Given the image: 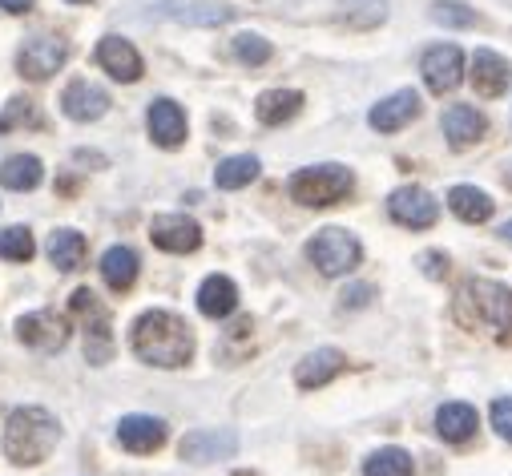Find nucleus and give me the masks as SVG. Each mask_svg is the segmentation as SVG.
Wrapping results in <instances>:
<instances>
[{"label": "nucleus", "mask_w": 512, "mask_h": 476, "mask_svg": "<svg viewBox=\"0 0 512 476\" xmlns=\"http://www.w3.org/2000/svg\"><path fill=\"white\" fill-rule=\"evenodd\" d=\"M130 343H134V355L150 368H186L190 355H194V335H190L186 319L174 311L138 315Z\"/></svg>", "instance_id": "nucleus-1"}, {"label": "nucleus", "mask_w": 512, "mask_h": 476, "mask_svg": "<svg viewBox=\"0 0 512 476\" xmlns=\"http://www.w3.org/2000/svg\"><path fill=\"white\" fill-rule=\"evenodd\" d=\"M61 440V424L53 412L29 404V408H13L5 420V452L17 464H41L49 460V452Z\"/></svg>", "instance_id": "nucleus-2"}, {"label": "nucleus", "mask_w": 512, "mask_h": 476, "mask_svg": "<svg viewBox=\"0 0 512 476\" xmlns=\"http://www.w3.org/2000/svg\"><path fill=\"white\" fill-rule=\"evenodd\" d=\"M351 186H355V178H351V170L347 166H307V170H299L291 182H287V190H291V198L295 202H303V206H335L339 198H347L351 194Z\"/></svg>", "instance_id": "nucleus-3"}, {"label": "nucleus", "mask_w": 512, "mask_h": 476, "mask_svg": "<svg viewBox=\"0 0 512 476\" xmlns=\"http://www.w3.org/2000/svg\"><path fill=\"white\" fill-rule=\"evenodd\" d=\"M307 259H311L323 275H347V271L359 267L363 247H359V238H355L351 230L327 226V230H319L311 243H307Z\"/></svg>", "instance_id": "nucleus-4"}, {"label": "nucleus", "mask_w": 512, "mask_h": 476, "mask_svg": "<svg viewBox=\"0 0 512 476\" xmlns=\"http://www.w3.org/2000/svg\"><path fill=\"white\" fill-rule=\"evenodd\" d=\"M69 307L85 323V360L97 364V368L109 364L113 360V331H109V311L101 307V299L89 287H77L73 299H69Z\"/></svg>", "instance_id": "nucleus-5"}, {"label": "nucleus", "mask_w": 512, "mask_h": 476, "mask_svg": "<svg viewBox=\"0 0 512 476\" xmlns=\"http://www.w3.org/2000/svg\"><path fill=\"white\" fill-rule=\"evenodd\" d=\"M150 238L158 251H170V255H190L202 247V226L186 214H158L150 222Z\"/></svg>", "instance_id": "nucleus-6"}, {"label": "nucleus", "mask_w": 512, "mask_h": 476, "mask_svg": "<svg viewBox=\"0 0 512 476\" xmlns=\"http://www.w3.org/2000/svg\"><path fill=\"white\" fill-rule=\"evenodd\" d=\"M388 210L400 226L408 230H428L436 218H440V202L424 190V186H400L392 198H388Z\"/></svg>", "instance_id": "nucleus-7"}, {"label": "nucleus", "mask_w": 512, "mask_h": 476, "mask_svg": "<svg viewBox=\"0 0 512 476\" xmlns=\"http://www.w3.org/2000/svg\"><path fill=\"white\" fill-rule=\"evenodd\" d=\"M65 57H69V45L61 37H33V41H25V49L17 57V69L29 81H45L65 65Z\"/></svg>", "instance_id": "nucleus-8"}, {"label": "nucleus", "mask_w": 512, "mask_h": 476, "mask_svg": "<svg viewBox=\"0 0 512 476\" xmlns=\"http://www.w3.org/2000/svg\"><path fill=\"white\" fill-rule=\"evenodd\" d=\"M17 335L37 351H61L69 343V323L57 311H29L17 319Z\"/></svg>", "instance_id": "nucleus-9"}, {"label": "nucleus", "mask_w": 512, "mask_h": 476, "mask_svg": "<svg viewBox=\"0 0 512 476\" xmlns=\"http://www.w3.org/2000/svg\"><path fill=\"white\" fill-rule=\"evenodd\" d=\"M420 73L428 81L432 93H452L460 85V73H464V53L460 45H432L420 61Z\"/></svg>", "instance_id": "nucleus-10"}, {"label": "nucleus", "mask_w": 512, "mask_h": 476, "mask_svg": "<svg viewBox=\"0 0 512 476\" xmlns=\"http://www.w3.org/2000/svg\"><path fill=\"white\" fill-rule=\"evenodd\" d=\"M468 295L476 303V311L504 335H512V291L496 279H472L468 283Z\"/></svg>", "instance_id": "nucleus-11"}, {"label": "nucleus", "mask_w": 512, "mask_h": 476, "mask_svg": "<svg viewBox=\"0 0 512 476\" xmlns=\"http://www.w3.org/2000/svg\"><path fill=\"white\" fill-rule=\"evenodd\" d=\"M416 117H420V93H416V89H400V93H392V97H383L379 105H371L367 122H371V130H379V134H396V130H404L408 122H416Z\"/></svg>", "instance_id": "nucleus-12"}, {"label": "nucleus", "mask_w": 512, "mask_h": 476, "mask_svg": "<svg viewBox=\"0 0 512 476\" xmlns=\"http://www.w3.org/2000/svg\"><path fill=\"white\" fill-rule=\"evenodd\" d=\"M166 420H158V416H142V412H134V416H121V424H117V444L125 448V452H138V456H146V452H158L162 444H166Z\"/></svg>", "instance_id": "nucleus-13"}, {"label": "nucleus", "mask_w": 512, "mask_h": 476, "mask_svg": "<svg viewBox=\"0 0 512 476\" xmlns=\"http://www.w3.org/2000/svg\"><path fill=\"white\" fill-rule=\"evenodd\" d=\"M182 460L190 464H210V460H226L238 452V436L230 428H198L182 440Z\"/></svg>", "instance_id": "nucleus-14"}, {"label": "nucleus", "mask_w": 512, "mask_h": 476, "mask_svg": "<svg viewBox=\"0 0 512 476\" xmlns=\"http://www.w3.org/2000/svg\"><path fill=\"white\" fill-rule=\"evenodd\" d=\"M154 17L194 25V29H214V25H226L234 13L222 5H202V0H162V5H154Z\"/></svg>", "instance_id": "nucleus-15"}, {"label": "nucleus", "mask_w": 512, "mask_h": 476, "mask_svg": "<svg viewBox=\"0 0 512 476\" xmlns=\"http://www.w3.org/2000/svg\"><path fill=\"white\" fill-rule=\"evenodd\" d=\"M343 368H347V355L339 347H315L311 355H303V364L295 368V384L303 392H315V388L331 384Z\"/></svg>", "instance_id": "nucleus-16"}, {"label": "nucleus", "mask_w": 512, "mask_h": 476, "mask_svg": "<svg viewBox=\"0 0 512 476\" xmlns=\"http://www.w3.org/2000/svg\"><path fill=\"white\" fill-rule=\"evenodd\" d=\"M97 65L113 81H138L142 77V53L125 41V37H101L97 45Z\"/></svg>", "instance_id": "nucleus-17"}, {"label": "nucleus", "mask_w": 512, "mask_h": 476, "mask_svg": "<svg viewBox=\"0 0 512 476\" xmlns=\"http://www.w3.org/2000/svg\"><path fill=\"white\" fill-rule=\"evenodd\" d=\"M61 109H65V117H73V122H97V117H105V109H109V93L93 81H69L61 93Z\"/></svg>", "instance_id": "nucleus-18"}, {"label": "nucleus", "mask_w": 512, "mask_h": 476, "mask_svg": "<svg viewBox=\"0 0 512 476\" xmlns=\"http://www.w3.org/2000/svg\"><path fill=\"white\" fill-rule=\"evenodd\" d=\"M150 138L162 150H178L186 142V113L178 101H170V97L150 101Z\"/></svg>", "instance_id": "nucleus-19"}, {"label": "nucleus", "mask_w": 512, "mask_h": 476, "mask_svg": "<svg viewBox=\"0 0 512 476\" xmlns=\"http://www.w3.org/2000/svg\"><path fill=\"white\" fill-rule=\"evenodd\" d=\"M440 126H444V138L460 150V146H472L484 138L488 122H484V113L476 105H448L444 117H440Z\"/></svg>", "instance_id": "nucleus-20"}, {"label": "nucleus", "mask_w": 512, "mask_h": 476, "mask_svg": "<svg viewBox=\"0 0 512 476\" xmlns=\"http://www.w3.org/2000/svg\"><path fill=\"white\" fill-rule=\"evenodd\" d=\"M508 81H512V65H508L500 53L480 49V53L472 57V85H476L480 97H500V93L508 89Z\"/></svg>", "instance_id": "nucleus-21"}, {"label": "nucleus", "mask_w": 512, "mask_h": 476, "mask_svg": "<svg viewBox=\"0 0 512 476\" xmlns=\"http://www.w3.org/2000/svg\"><path fill=\"white\" fill-rule=\"evenodd\" d=\"M476 408L472 404H460V400H452V404H444L440 412H436V432H440V440L444 444H468L472 436H476Z\"/></svg>", "instance_id": "nucleus-22"}, {"label": "nucleus", "mask_w": 512, "mask_h": 476, "mask_svg": "<svg viewBox=\"0 0 512 476\" xmlns=\"http://www.w3.org/2000/svg\"><path fill=\"white\" fill-rule=\"evenodd\" d=\"M234 307H238V287L226 275L202 279V287H198V311L206 319H226V315H234Z\"/></svg>", "instance_id": "nucleus-23"}, {"label": "nucleus", "mask_w": 512, "mask_h": 476, "mask_svg": "<svg viewBox=\"0 0 512 476\" xmlns=\"http://www.w3.org/2000/svg\"><path fill=\"white\" fill-rule=\"evenodd\" d=\"M138 255L130 247H109L101 255V279L113 287V291H130L138 283Z\"/></svg>", "instance_id": "nucleus-24"}, {"label": "nucleus", "mask_w": 512, "mask_h": 476, "mask_svg": "<svg viewBox=\"0 0 512 476\" xmlns=\"http://www.w3.org/2000/svg\"><path fill=\"white\" fill-rule=\"evenodd\" d=\"M448 206H452V214H456L460 222L480 226V222L492 218V206H496V202H492L480 186H452V190H448Z\"/></svg>", "instance_id": "nucleus-25"}, {"label": "nucleus", "mask_w": 512, "mask_h": 476, "mask_svg": "<svg viewBox=\"0 0 512 476\" xmlns=\"http://www.w3.org/2000/svg\"><path fill=\"white\" fill-rule=\"evenodd\" d=\"M303 109V93H295V89H267L263 97H259V122L263 126H283V122H291V117Z\"/></svg>", "instance_id": "nucleus-26"}, {"label": "nucleus", "mask_w": 512, "mask_h": 476, "mask_svg": "<svg viewBox=\"0 0 512 476\" xmlns=\"http://www.w3.org/2000/svg\"><path fill=\"white\" fill-rule=\"evenodd\" d=\"M49 263L57 267V271H77L81 263H85V234H77V230H53L49 234Z\"/></svg>", "instance_id": "nucleus-27"}, {"label": "nucleus", "mask_w": 512, "mask_h": 476, "mask_svg": "<svg viewBox=\"0 0 512 476\" xmlns=\"http://www.w3.org/2000/svg\"><path fill=\"white\" fill-rule=\"evenodd\" d=\"M41 178H45V166L33 154H17L0 166V186H9V190H37Z\"/></svg>", "instance_id": "nucleus-28"}, {"label": "nucleus", "mask_w": 512, "mask_h": 476, "mask_svg": "<svg viewBox=\"0 0 512 476\" xmlns=\"http://www.w3.org/2000/svg\"><path fill=\"white\" fill-rule=\"evenodd\" d=\"M259 158L254 154H238V158H226V162H218V170H214V186L218 190H242V186H250L254 178H259Z\"/></svg>", "instance_id": "nucleus-29"}, {"label": "nucleus", "mask_w": 512, "mask_h": 476, "mask_svg": "<svg viewBox=\"0 0 512 476\" xmlns=\"http://www.w3.org/2000/svg\"><path fill=\"white\" fill-rule=\"evenodd\" d=\"M363 476H416V464L404 448H375L363 460Z\"/></svg>", "instance_id": "nucleus-30"}, {"label": "nucleus", "mask_w": 512, "mask_h": 476, "mask_svg": "<svg viewBox=\"0 0 512 476\" xmlns=\"http://www.w3.org/2000/svg\"><path fill=\"white\" fill-rule=\"evenodd\" d=\"M33 255H37V243H33L29 226H9V230H0V259L29 263Z\"/></svg>", "instance_id": "nucleus-31"}, {"label": "nucleus", "mask_w": 512, "mask_h": 476, "mask_svg": "<svg viewBox=\"0 0 512 476\" xmlns=\"http://www.w3.org/2000/svg\"><path fill=\"white\" fill-rule=\"evenodd\" d=\"M432 21L436 25H448V29H472L476 25V13L460 0H436L432 5Z\"/></svg>", "instance_id": "nucleus-32"}, {"label": "nucleus", "mask_w": 512, "mask_h": 476, "mask_svg": "<svg viewBox=\"0 0 512 476\" xmlns=\"http://www.w3.org/2000/svg\"><path fill=\"white\" fill-rule=\"evenodd\" d=\"M343 9H347V21L351 25H379L383 17H388V0H343Z\"/></svg>", "instance_id": "nucleus-33"}, {"label": "nucleus", "mask_w": 512, "mask_h": 476, "mask_svg": "<svg viewBox=\"0 0 512 476\" xmlns=\"http://www.w3.org/2000/svg\"><path fill=\"white\" fill-rule=\"evenodd\" d=\"M234 57L242 65H267L271 61V41H263L259 33H242V37H234Z\"/></svg>", "instance_id": "nucleus-34"}, {"label": "nucleus", "mask_w": 512, "mask_h": 476, "mask_svg": "<svg viewBox=\"0 0 512 476\" xmlns=\"http://www.w3.org/2000/svg\"><path fill=\"white\" fill-rule=\"evenodd\" d=\"M41 117H37V109H33V101H25V97H13L9 101V109L0 113V130H13V126H37Z\"/></svg>", "instance_id": "nucleus-35"}, {"label": "nucleus", "mask_w": 512, "mask_h": 476, "mask_svg": "<svg viewBox=\"0 0 512 476\" xmlns=\"http://www.w3.org/2000/svg\"><path fill=\"white\" fill-rule=\"evenodd\" d=\"M488 420H492V428L512 444V396H500V400H492V408H488Z\"/></svg>", "instance_id": "nucleus-36"}, {"label": "nucleus", "mask_w": 512, "mask_h": 476, "mask_svg": "<svg viewBox=\"0 0 512 476\" xmlns=\"http://www.w3.org/2000/svg\"><path fill=\"white\" fill-rule=\"evenodd\" d=\"M371 295H375V287H367V283H355V287H347L343 291V307H367L371 303Z\"/></svg>", "instance_id": "nucleus-37"}, {"label": "nucleus", "mask_w": 512, "mask_h": 476, "mask_svg": "<svg viewBox=\"0 0 512 476\" xmlns=\"http://www.w3.org/2000/svg\"><path fill=\"white\" fill-rule=\"evenodd\" d=\"M420 267H424V275H432V279H444V275H448V259H444L440 251L420 255Z\"/></svg>", "instance_id": "nucleus-38"}, {"label": "nucleus", "mask_w": 512, "mask_h": 476, "mask_svg": "<svg viewBox=\"0 0 512 476\" xmlns=\"http://www.w3.org/2000/svg\"><path fill=\"white\" fill-rule=\"evenodd\" d=\"M37 5V0H0V9H5V13H29Z\"/></svg>", "instance_id": "nucleus-39"}, {"label": "nucleus", "mask_w": 512, "mask_h": 476, "mask_svg": "<svg viewBox=\"0 0 512 476\" xmlns=\"http://www.w3.org/2000/svg\"><path fill=\"white\" fill-rule=\"evenodd\" d=\"M500 238H504V243H512V218H508V222L500 226Z\"/></svg>", "instance_id": "nucleus-40"}, {"label": "nucleus", "mask_w": 512, "mask_h": 476, "mask_svg": "<svg viewBox=\"0 0 512 476\" xmlns=\"http://www.w3.org/2000/svg\"><path fill=\"white\" fill-rule=\"evenodd\" d=\"M69 5H89V0H69Z\"/></svg>", "instance_id": "nucleus-41"}, {"label": "nucleus", "mask_w": 512, "mask_h": 476, "mask_svg": "<svg viewBox=\"0 0 512 476\" xmlns=\"http://www.w3.org/2000/svg\"><path fill=\"white\" fill-rule=\"evenodd\" d=\"M508 186H512V178H508Z\"/></svg>", "instance_id": "nucleus-42"}]
</instances>
